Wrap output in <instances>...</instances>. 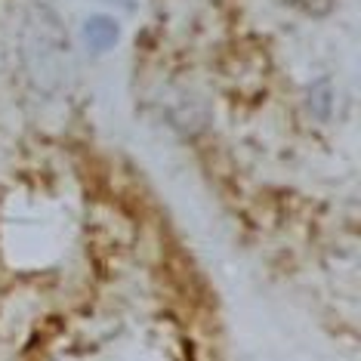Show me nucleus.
<instances>
[{"mask_svg":"<svg viewBox=\"0 0 361 361\" xmlns=\"http://www.w3.org/2000/svg\"><path fill=\"white\" fill-rule=\"evenodd\" d=\"M121 4H127V6H130V4H133V0H121Z\"/></svg>","mask_w":361,"mask_h":361,"instance_id":"3","label":"nucleus"},{"mask_svg":"<svg viewBox=\"0 0 361 361\" xmlns=\"http://www.w3.org/2000/svg\"><path fill=\"white\" fill-rule=\"evenodd\" d=\"M84 31H87V44L96 47V50H105V47H111L118 40V25L111 19H105V16H93L84 25Z\"/></svg>","mask_w":361,"mask_h":361,"instance_id":"2","label":"nucleus"},{"mask_svg":"<svg viewBox=\"0 0 361 361\" xmlns=\"http://www.w3.org/2000/svg\"><path fill=\"white\" fill-rule=\"evenodd\" d=\"M25 53L31 56L28 65L35 68L37 80L53 84L62 75V62H65V40L62 28L56 22V16L47 6H37L28 19L25 28Z\"/></svg>","mask_w":361,"mask_h":361,"instance_id":"1","label":"nucleus"}]
</instances>
